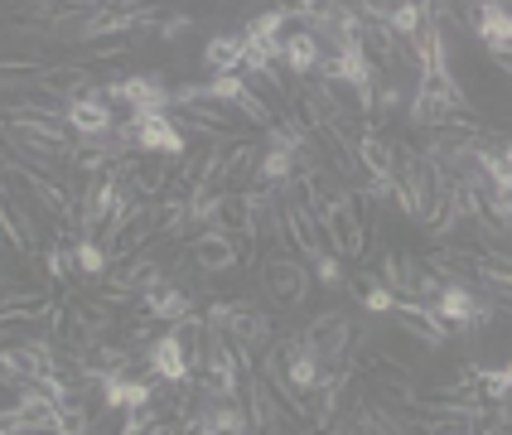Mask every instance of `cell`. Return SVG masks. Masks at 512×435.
Listing matches in <instances>:
<instances>
[{
    "label": "cell",
    "instance_id": "e0dca14e",
    "mask_svg": "<svg viewBox=\"0 0 512 435\" xmlns=\"http://www.w3.org/2000/svg\"><path fill=\"white\" fill-rule=\"evenodd\" d=\"M319 58H324V49H319V39H314L310 29H295L285 39V68H290L295 83H305L310 73H319Z\"/></svg>",
    "mask_w": 512,
    "mask_h": 435
},
{
    "label": "cell",
    "instance_id": "5b68a950",
    "mask_svg": "<svg viewBox=\"0 0 512 435\" xmlns=\"http://www.w3.org/2000/svg\"><path fill=\"white\" fill-rule=\"evenodd\" d=\"M116 126H121V121H116L112 102H107L102 92L68 102V131H73L78 141H107V136H116Z\"/></svg>",
    "mask_w": 512,
    "mask_h": 435
},
{
    "label": "cell",
    "instance_id": "7c38bea8",
    "mask_svg": "<svg viewBox=\"0 0 512 435\" xmlns=\"http://www.w3.org/2000/svg\"><path fill=\"white\" fill-rule=\"evenodd\" d=\"M247 208H252V242H271L285 232V208L276 189H266V184L247 189Z\"/></svg>",
    "mask_w": 512,
    "mask_h": 435
},
{
    "label": "cell",
    "instance_id": "44dd1931",
    "mask_svg": "<svg viewBox=\"0 0 512 435\" xmlns=\"http://www.w3.org/2000/svg\"><path fill=\"white\" fill-rule=\"evenodd\" d=\"M295 174H300V160H295V155H285V150H266V155H261V165H256V184H266V189H271V184H281L285 189Z\"/></svg>",
    "mask_w": 512,
    "mask_h": 435
},
{
    "label": "cell",
    "instance_id": "484cf974",
    "mask_svg": "<svg viewBox=\"0 0 512 435\" xmlns=\"http://www.w3.org/2000/svg\"><path fill=\"white\" fill-rule=\"evenodd\" d=\"M314 281H319L324 290H343V286H348V276H343V261L334 257V252H324V257L314 261Z\"/></svg>",
    "mask_w": 512,
    "mask_h": 435
},
{
    "label": "cell",
    "instance_id": "6da1fadb",
    "mask_svg": "<svg viewBox=\"0 0 512 435\" xmlns=\"http://www.w3.org/2000/svg\"><path fill=\"white\" fill-rule=\"evenodd\" d=\"M203 319H208L213 329H223L228 344L237 348L242 358H252L256 348H266L271 344V334H276L271 315L256 310V305H247V300H213V305L203 310Z\"/></svg>",
    "mask_w": 512,
    "mask_h": 435
},
{
    "label": "cell",
    "instance_id": "7a4b0ae2",
    "mask_svg": "<svg viewBox=\"0 0 512 435\" xmlns=\"http://www.w3.org/2000/svg\"><path fill=\"white\" fill-rule=\"evenodd\" d=\"M184 257L194 271L203 276H218V271H237L242 261H252V242L242 237H228L223 228H199L189 242H184Z\"/></svg>",
    "mask_w": 512,
    "mask_h": 435
},
{
    "label": "cell",
    "instance_id": "ba28073f",
    "mask_svg": "<svg viewBox=\"0 0 512 435\" xmlns=\"http://www.w3.org/2000/svg\"><path fill=\"white\" fill-rule=\"evenodd\" d=\"M126 174H131V189H136L145 203H160L174 184V165L165 155H141V150H136V155H126Z\"/></svg>",
    "mask_w": 512,
    "mask_h": 435
},
{
    "label": "cell",
    "instance_id": "d4e9b609",
    "mask_svg": "<svg viewBox=\"0 0 512 435\" xmlns=\"http://www.w3.org/2000/svg\"><path fill=\"white\" fill-rule=\"evenodd\" d=\"M44 266H49V276L54 281H73V271H78V247H49L44 252Z\"/></svg>",
    "mask_w": 512,
    "mask_h": 435
},
{
    "label": "cell",
    "instance_id": "9a60e30c",
    "mask_svg": "<svg viewBox=\"0 0 512 435\" xmlns=\"http://www.w3.org/2000/svg\"><path fill=\"white\" fill-rule=\"evenodd\" d=\"M348 377H353V368L343 363V368H329V373L319 377V387L310 392V421L314 426H334V416H339V397L343 387H348Z\"/></svg>",
    "mask_w": 512,
    "mask_h": 435
},
{
    "label": "cell",
    "instance_id": "83f0119b",
    "mask_svg": "<svg viewBox=\"0 0 512 435\" xmlns=\"http://www.w3.org/2000/svg\"><path fill=\"white\" fill-rule=\"evenodd\" d=\"M189 25H194V20H189V15H170V20H160V39H179V34H189Z\"/></svg>",
    "mask_w": 512,
    "mask_h": 435
},
{
    "label": "cell",
    "instance_id": "ac0fdd59",
    "mask_svg": "<svg viewBox=\"0 0 512 435\" xmlns=\"http://www.w3.org/2000/svg\"><path fill=\"white\" fill-rule=\"evenodd\" d=\"M58 310L54 290H10L5 295V319H49Z\"/></svg>",
    "mask_w": 512,
    "mask_h": 435
},
{
    "label": "cell",
    "instance_id": "cb8c5ba5",
    "mask_svg": "<svg viewBox=\"0 0 512 435\" xmlns=\"http://www.w3.org/2000/svg\"><path fill=\"white\" fill-rule=\"evenodd\" d=\"M363 281H368V290H358L363 310H368V315H392V310H397V295H392V290L382 286L377 276H363Z\"/></svg>",
    "mask_w": 512,
    "mask_h": 435
},
{
    "label": "cell",
    "instance_id": "d6986e66",
    "mask_svg": "<svg viewBox=\"0 0 512 435\" xmlns=\"http://www.w3.org/2000/svg\"><path fill=\"white\" fill-rule=\"evenodd\" d=\"M213 228H223L228 237L252 242V208H247V194H218V218H213Z\"/></svg>",
    "mask_w": 512,
    "mask_h": 435
},
{
    "label": "cell",
    "instance_id": "4fadbf2b",
    "mask_svg": "<svg viewBox=\"0 0 512 435\" xmlns=\"http://www.w3.org/2000/svg\"><path fill=\"white\" fill-rule=\"evenodd\" d=\"M203 68H208L213 78L242 73V68H247V39H242V29H237V34H213V39L203 44Z\"/></svg>",
    "mask_w": 512,
    "mask_h": 435
},
{
    "label": "cell",
    "instance_id": "4316f807",
    "mask_svg": "<svg viewBox=\"0 0 512 435\" xmlns=\"http://www.w3.org/2000/svg\"><path fill=\"white\" fill-rule=\"evenodd\" d=\"M58 435H92V416H87L83 406H63L58 411Z\"/></svg>",
    "mask_w": 512,
    "mask_h": 435
},
{
    "label": "cell",
    "instance_id": "8992f818",
    "mask_svg": "<svg viewBox=\"0 0 512 435\" xmlns=\"http://www.w3.org/2000/svg\"><path fill=\"white\" fill-rule=\"evenodd\" d=\"M145 368L155 382H170V387H194V368H189V358H184V348L174 334H155V344L141 348Z\"/></svg>",
    "mask_w": 512,
    "mask_h": 435
},
{
    "label": "cell",
    "instance_id": "603a6c76",
    "mask_svg": "<svg viewBox=\"0 0 512 435\" xmlns=\"http://www.w3.org/2000/svg\"><path fill=\"white\" fill-rule=\"evenodd\" d=\"M247 92H252V83H247L242 73H228V78H208V97H213L218 107H237Z\"/></svg>",
    "mask_w": 512,
    "mask_h": 435
},
{
    "label": "cell",
    "instance_id": "52a82bcc",
    "mask_svg": "<svg viewBox=\"0 0 512 435\" xmlns=\"http://www.w3.org/2000/svg\"><path fill=\"white\" fill-rule=\"evenodd\" d=\"M305 339H310V348L319 353L324 368H343V363H348V344H353V319L319 315L310 329H305Z\"/></svg>",
    "mask_w": 512,
    "mask_h": 435
},
{
    "label": "cell",
    "instance_id": "30bf717a",
    "mask_svg": "<svg viewBox=\"0 0 512 435\" xmlns=\"http://www.w3.org/2000/svg\"><path fill=\"white\" fill-rule=\"evenodd\" d=\"M242 373H247V416H252V431L271 435L281 426V402L271 397V382L256 373L252 363H242Z\"/></svg>",
    "mask_w": 512,
    "mask_h": 435
},
{
    "label": "cell",
    "instance_id": "277c9868",
    "mask_svg": "<svg viewBox=\"0 0 512 435\" xmlns=\"http://www.w3.org/2000/svg\"><path fill=\"white\" fill-rule=\"evenodd\" d=\"M261 286H266V295L276 300V305H285V310H295V305H305L310 300V266L300 257H271L266 266H261Z\"/></svg>",
    "mask_w": 512,
    "mask_h": 435
},
{
    "label": "cell",
    "instance_id": "2e32d148",
    "mask_svg": "<svg viewBox=\"0 0 512 435\" xmlns=\"http://www.w3.org/2000/svg\"><path fill=\"white\" fill-rule=\"evenodd\" d=\"M141 315L145 319H170V324H179L184 315H194V300H189V290H179V286H155V290H145L141 295Z\"/></svg>",
    "mask_w": 512,
    "mask_h": 435
},
{
    "label": "cell",
    "instance_id": "ffe728a7",
    "mask_svg": "<svg viewBox=\"0 0 512 435\" xmlns=\"http://www.w3.org/2000/svg\"><path fill=\"white\" fill-rule=\"evenodd\" d=\"M426 15H430V5H421V0H401V5H392V15H387V29L397 34L401 44H416Z\"/></svg>",
    "mask_w": 512,
    "mask_h": 435
},
{
    "label": "cell",
    "instance_id": "5bb4252c",
    "mask_svg": "<svg viewBox=\"0 0 512 435\" xmlns=\"http://www.w3.org/2000/svg\"><path fill=\"white\" fill-rule=\"evenodd\" d=\"M474 10V34L493 49H508L512 44V5H498V0H484V5H469Z\"/></svg>",
    "mask_w": 512,
    "mask_h": 435
},
{
    "label": "cell",
    "instance_id": "f546056e",
    "mask_svg": "<svg viewBox=\"0 0 512 435\" xmlns=\"http://www.w3.org/2000/svg\"><path fill=\"white\" fill-rule=\"evenodd\" d=\"M430 435H464V431H430Z\"/></svg>",
    "mask_w": 512,
    "mask_h": 435
},
{
    "label": "cell",
    "instance_id": "8fae6325",
    "mask_svg": "<svg viewBox=\"0 0 512 435\" xmlns=\"http://www.w3.org/2000/svg\"><path fill=\"white\" fill-rule=\"evenodd\" d=\"M353 155H358V165H363L368 179H377V184H397V145L382 141L377 131H363L358 145H353Z\"/></svg>",
    "mask_w": 512,
    "mask_h": 435
},
{
    "label": "cell",
    "instance_id": "3957f363",
    "mask_svg": "<svg viewBox=\"0 0 512 435\" xmlns=\"http://www.w3.org/2000/svg\"><path fill=\"white\" fill-rule=\"evenodd\" d=\"M324 242L334 247V257H363V252H368V228H363L358 199H353L348 189L329 203V218H324Z\"/></svg>",
    "mask_w": 512,
    "mask_h": 435
},
{
    "label": "cell",
    "instance_id": "9c48e42d",
    "mask_svg": "<svg viewBox=\"0 0 512 435\" xmlns=\"http://www.w3.org/2000/svg\"><path fill=\"white\" fill-rule=\"evenodd\" d=\"M155 406V377L112 373L102 382V411H145Z\"/></svg>",
    "mask_w": 512,
    "mask_h": 435
},
{
    "label": "cell",
    "instance_id": "7402d4cb",
    "mask_svg": "<svg viewBox=\"0 0 512 435\" xmlns=\"http://www.w3.org/2000/svg\"><path fill=\"white\" fill-rule=\"evenodd\" d=\"M73 247H78V271H83V276L102 281V276L112 271V257H107V247H102V242H92V237H78Z\"/></svg>",
    "mask_w": 512,
    "mask_h": 435
},
{
    "label": "cell",
    "instance_id": "f1b7e54d",
    "mask_svg": "<svg viewBox=\"0 0 512 435\" xmlns=\"http://www.w3.org/2000/svg\"><path fill=\"white\" fill-rule=\"evenodd\" d=\"M498 155H503V165L512 170V141H498Z\"/></svg>",
    "mask_w": 512,
    "mask_h": 435
}]
</instances>
